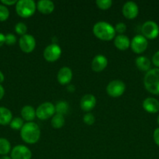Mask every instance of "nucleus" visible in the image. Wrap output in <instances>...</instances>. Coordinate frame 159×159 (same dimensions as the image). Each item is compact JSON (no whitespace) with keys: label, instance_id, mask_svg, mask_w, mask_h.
I'll use <instances>...</instances> for the list:
<instances>
[{"label":"nucleus","instance_id":"nucleus-6","mask_svg":"<svg viewBox=\"0 0 159 159\" xmlns=\"http://www.w3.org/2000/svg\"><path fill=\"white\" fill-rule=\"evenodd\" d=\"M126 90V85L121 80H113L109 82L106 88V91L108 96L112 97H119L124 93Z\"/></svg>","mask_w":159,"mask_h":159},{"label":"nucleus","instance_id":"nucleus-18","mask_svg":"<svg viewBox=\"0 0 159 159\" xmlns=\"http://www.w3.org/2000/svg\"><path fill=\"white\" fill-rule=\"evenodd\" d=\"M114 44L115 48L120 51H126L130 47V40L127 36L124 34H119L115 37Z\"/></svg>","mask_w":159,"mask_h":159},{"label":"nucleus","instance_id":"nucleus-9","mask_svg":"<svg viewBox=\"0 0 159 159\" xmlns=\"http://www.w3.org/2000/svg\"><path fill=\"white\" fill-rule=\"evenodd\" d=\"M130 47L132 51L136 54H142L147 50L148 47L147 39L143 35H136L130 41Z\"/></svg>","mask_w":159,"mask_h":159},{"label":"nucleus","instance_id":"nucleus-7","mask_svg":"<svg viewBox=\"0 0 159 159\" xmlns=\"http://www.w3.org/2000/svg\"><path fill=\"white\" fill-rule=\"evenodd\" d=\"M142 34L143 36L149 40H154L157 38L159 35V26L155 22L149 21L145 22L142 26Z\"/></svg>","mask_w":159,"mask_h":159},{"label":"nucleus","instance_id":"nucleus-19","mask_svg":"<svg viewBox=\"0 0 159 159\" xmlns=\"http://www.w3.org/2000/svg\"><path fill=\"white\" fill-rule=\"evenodd\" d=\"M22 119L27 122H31L36 117V110L33 107L30 105L24 106L21 110Z\"/></svg>","mask_w":159,"mask_h":159},{"label":"nucleus","instance_id":"nucleus-23","mask_svg":"<svg viewBox=\"0 0 159 159\" xmlns=\"http://www.w3.org/2000/svg\"><path fill=\"white\" fill-rule=\"evenodd\" d=\"M11 144L6 138H0V155H6L10 152Z\"/></svg>","mask_w":159,"mask_h":159},{"label":"nucleus","instance_id":"nucleus-34","mask_svg":"<svg viewBox=\"0 0 159 159\" xmlns=\"http://www.w3.org/2000/svg\"><path fill=\"white\" fill-rule=\"evenodd\" d=\"M1 2L5 6H12V5L17 4V1L16 0H2Z\"/></svg>","mask_w":159,"mask_h":159},{"label":"nucleus","instance_id":"nucleus-11","mask_svg":"<svg viewBox=\"0 0 159 159\" xmlns=\"http://www.w3.org/2000/svg\"><path fill=\"white\" fill-rule=\"evenodd\" d=\"M32 153L27 147L24 145H17L12 149V159H31Z\"/></svg>","mask_w":159,"mask_h":159},{"label":"nucleus","instance_id":"nucleus-31","mask_svg":"<svg viewBox=\"0 0 159 159\" xmlns=\"http://www.w3.org/2000/svg\"><path fill=\"white\" fill-rule=\"evenodd\" d=\"M114 28L115 32L118 33L119 34H123V33L126 30V26L124 23H118Z\"/></svg>","mask_w":159,"mask_h":159},{"label":"nucleus","instance_id":"nucleus-15","mask_svg":"<svg viewBox=\"0 0 159 159\" xmlns=\"http://www.w3.org/2000/svg\"><path fill=\"white\" fill-rule=\"evenodd\" d=\"M73 79V71L69 67H62L60 68L57 75L58 82L61 85H67Z\"/></svg>","mask_w":159,"mask_h":159},{"label":"nucleus","instance_id":"nucleus-25","mask_svg":"<svg viewBox=\"0 0 159 159\" xmlns=\"http://www.w3.org/2000/svg\"><path fill=\"white\" fill-rule=\"evenodd\" d=\"M23 125H24L23 120L20 117L12 118L10 124H9L10 127L12 129H13V130H21V128L23 127Z\"/></svg>","mask_w":159,"mask_h":159},{"label":"nucleus","instance_id":"nucleus-35","mask_svg":"<svg viewBox=\"0 0 159 159\" xmlns=\"http://www.w3.org/2000/svg\"><path fill=\"white\" fill-rule=\"evenodd\" d=\"M5 43V35L0 33V48Z\"/></svg>","mask_w":159,"mask_h":159},{"label":"nucleus","instance_id":"nucleus-26","mask_svg":"<svg viewBox=\"0 0 159 159\" xmlns=\"http://www.w3.org/2000/svg\"><path fill=\"white\" fill-rule=\"evenodd\" d=\"M96 5L99 9L106 10L112 6V0H97Z\"/></svg>","mask_w":159,"mask_h":159},{"label":"nucleus","instance_id":"nucleus-12","mask_svg":"<svg viewBox=\"0 0 159 159\" xmlns=\"http://www.w3.org/2000/svg\"><path fill=\"white\" fill-rule=\"evenodd\" d=\"M123 16L126 19L129 20H133L137 16L139 13V8L136 2L132 1L126 2L123 6L122 9Z\"/></svg>","mask_w":159,"mask_h":159},{"label":"nucleus","instance_id":"nucleus-39","mask_svg":"<svg viewBox=\"0 0 159 159\" xmlns=\"http://www.w3.org/2000/svg\"><path fill=\"white\" fill-rule=\"evenodd\" d=\"M157 124H159V115H158V116H157Z\"/></svg>","mask_w":159,"mask_h":159},{"label":"nucleus","instance_id":"nucleus-4","mask_svg":"<svg viewBox=\"0 0 159 159\" xmlns=\"http://www.w3.org/2000/svg\"><path fill=\"white\" fill-rule=\"evenodd\" d=\"M36 8V3L33 0H19L16 4L17 13L23 18H28L34 15Z\"/></svg>","mask_w":159,"mask_h":159},{"label":"nucleus","instance_id":"nucleus-13","mask_svg":"<svg viewBox=\"0 0 159 159\" xmlns=\"http://www.w3.org/2000/svg\"><path fill=\"white\" fill-rule=\"evenodd\" d=\"M97 103L96 98L92 94H86L81 98L80 106V108L85 112H90L95 107Z\"/></svg>","mask_w":159,"mask_h":159},{"label":"nucleus","instance_id":"nucleus-5","mask_svg":"<svg viewBox=\"0 0 159 159\" xmlns=\"http://www.w3.org/2000/svg\"><path fill=\"white\" fill-rule=\"evenodd\" d=\"M55 109L54 104L50 102H45L41 104L36 110V116L39 120H45L55 115Z\"/></svg>","mask_w":159,"mask_h":159},{"label":"nucleus","instance_id":"nucleus-20","mask_svg":"<svg viewBox=\"0 0 159 159\" xmlns=\"http://www.w3.org/2000/svg\"><path fill=\"white\" fill-rule=\"evenodd\" d=\"M136 66L142 71H148L151 68V61L144 56H140L135 60Z\"/></svg>","mask_w":159,"mask_h":159},{"label":"nucleus","instance_id":"nucleus-36","mask_svg":"<svg viewBox=\"0 0 159 159\" xmlns=\"http://www.w3.org/2000/svg\"><path fill=\"white\" fill-rule=\"evenodd\" d=\"M4 94H5L4 88L2 87V85H0V100L2 99V97L4 96Z\"/></svg>","mask_w":159,"mask_h":159},{"label":"nucleus","instance_id":"nucleus-1","mask_svg":"<svg viewBox=\"0 0 159 159\" xmlns=\"http://www.w3.org/2000/svg\"><path fill=\"white\" fill-rule=\"evenodd\" d=\"M20 137L22 140L27 144H36L41 137L40 127L36 123H26L20 130Z\"/></svg>","mask_w":159,"mask_h":159},{"label":"nucleus","instance_id":"nucleus-2","mask_svg":"<svg viewBox=\"0 0 159 159\" xmlns=\"http://www.w3.org/2000/svg\"><path fill=\"white\" fill-rule=\"evenodd\" d=\"M93 33L97 38L104 41H109L115 37V28L107 22L100 21L93 26Z\"/></svg>","mask_w":159,"mask_h":159},{"label":"nucleus","instance_id":"nucleus-29","mask_svg":"<svg viewBox=\"0 0 159 159\" xmlns=\"http://www.w3.org/2000/svg\"><path fill=\"white\" fill-rule=\"evenodd\" d=\"M84 124H86L87 125H93L95 122V117L92 113H87L84 116Z\"/></svg>","mask_w":159,"mask_h":159},{"label":"nucleus","instance_id":"nucleus-10","mask_svg":"<svg viewBox=\"0 0 159 159\" xmlns=\"http://www.w3.org/2000/svg\"><path fill=\"white\" fill-rule=\"evenodd\" d=\"M19 45L22 51L25 53H31L36 47L35 38L31 34L21 36L19 40Z\"/></svg>","mask_w":159,"mask_h":159},{"label":"nucleus","instance_id":"nucleus-17","mask_svg":"<svg viewBox=\"0 0 159 159\" xmlns=\"http://www.w3.org/2000/svg\"><path fill=\"white\" fill-rule=\"evenodd\" d=\"M37 9L41 13L48 15L54 11L55 4L50 0H40L37 3Z\"/></svg>","mask_w":159,"mask_h":159},{"label":"nucleus","instance_id":"nucleus-8","mask_svg":"<svg viewBox=\"0 0 159 159\" xmlns=\"http://www.w3.org/2000/svg\"><path fill=\"white\" fill-rule=\"evenodd\" d=\"M62 54V49L56 43H51L45 48L43 56L48 62H54L60 57Z\"/></svg>","mask_w":159,"mask_h":159},{"label":"nucleus","instance_id":"nucleus-27","mask_svg":"<svg viewBox=\"0 0 159 159\" xmlns=\"http://www.w3.org/2000/svg\"><path fill=\"white\" fill-rule=\"evenodd\" d=\"M15 31L17 34L19 35L23 36L26 34V31H27V27H26V24L24 23H17L15 26Z\"/></svg>","mask_w":159,"mask_h":159},{"label":"nucleus","instance_id":"nucleus-38","mask_svg":"<svg viewBox=\"0 0 159 159\" xmlns=\"http://www.w3.org/2000/svg\"><path fill=\"white\" fill-rule=\"evenodd\" d=\"M0 159H12V158L9 156H6V155H3V156H2L1 158H0Z\"/></svg>","mask_w":159,"mask_h":159},{"label":"nucleus","instance_id":"nucleus-14","mask_svg":"<svg viewBox=\"0 0 159 159\" xmlns=\"http://www.w3.org/2000/svg\"><path fill=\"white\" fill-rule=\"evenodd\" d=\"M108 65V59L103 54H98L93 58L91 62V68L94 71L100 72L105 69Z\"/></svg>","mask_w":159,"mask_h":159},{"label":"nucleus","instance_id":"nucleus-22","mask_svg":"<svg viewBox=\"0 0 159 159\" xmlns=\"http://www.w3.org/2000/svg\"><path fill=\"white\" fill-rule=\"evenodd\" d=\"M51 127L55 129H59L63 127L65 124V118L63 115L58 114V113L54 115L51 118Z\"/></svg>","mask_w":159,"mask_h":159},{"label":"nucleus","instance_id":"nucleus-24","mask_svg":"<svg viewBox=\"0 0 159 159\" xmlns=\"http://www.w3.org/2000/svg\"><path fill=\"white\" fill-rule=\"evenodd\" d=\"M55 113L58 114L63 115L67 113L69 110V105L65 101H59L56 103L55 106Z\"/></svg>","mask_w":159,"mask_h":159},{"label":"nucleus","instance_id":"nucleus-37","mask_svg":"<svg viewBox=\"0 0 159 159\" xmlns=\"http://www.w3.org/2000/svg\"><path fill=\"white\" fill-rule=\"evenodd\" d=\"M4 79H5L4 75H3V73L0 71V84H1L2 82H3Z\"/></svg>","mask_w":159,"mask_h":159},{"label":"nucleus","instance_id":"nucleus-28","mask_svg":"<svg viewBox=\"0 0 159 159\" xmlns=\"http://www.w3.org/2000/svg\"><path fill=\"white\" fill-rule=\"evenodd\" d=\"M9 16V11L5 5H0V21H5Z\"/></svg>","mask_w":159,"mask_h":159},{"label":"nucleus","instance_id":"nucleus-3","mask_svg":"<svg viewBox=\"0 0 159 159\" xmlns=\"http://www.w3.org/2000/svg\"><path fill=\"white\" fill-rule=\"evenodd\" d=\"M143 84L149 93L159 95V68H153L147 71L143 78Z\"/></svg>","mask_w":159,"mask_h":159},{"label":"nucleus","instance_id":"nucleus-32","mask_svg":"<svg viewBox=\"0 0 159 159\" xmlns=\"http://www.w3.org/2000/svg\"><path fill=\"white\" fill-rule=\"evenodd\" d=\"M152 62L157 68H159V51H157L152 57Z\"/></svg>","mask_w":159,"mask_h":159},{"label":"nucleus","instance_id":"nucleus-21","mask_svg":"<svg viewBox=\"0 0 159 159\" xmlns=\"http://www.w3.org/2000/svg\"><path fill=\"white\" fill-rule=\"evenodd\" d=\"M12 120V114L9 109L6 107H0V124L6 126L10 124Z\"/></svg>","mask_w":159,"mask_h":159},{"label":"nucleus","instance_id":"nucleus-33","mask_svg":"<svg viewBox=\"0 0 159 159\" xmlns=\"http://www.w3.org/2000/svg\"><path fill=\"white\" fill-rule=\"evenodd\" d=\"M153 138H154L155 144L157 146H159V127H157V128L154 130V134H153Z\"/></svg>","mask_w":159,"mask_h":159},{"label":"nucleus","instance_id":"nucleus-16","mask_svg":"<svg viewBox=\"0 0 159 159\" xmlns=\"http://www.w3.org/2000/svg\"><path fill=\"white\" fill-rule=\"evenodd\" d=\"M143 108L149 113H156L159 111V101L153 97H148L143 102Z\"/></svg>","mask_w":159,"mask_h":159},{"label":"nucleus","instance_id":"nucleus-30","mask_svg":"<svg viewBox=\"0 0 159 159\" xmlns=\"http://www.w3.org/2000/svg\"><path fill=\"white\" fill-rule=\"evenodd\" d=\"M17 42V37L14 34H8L5 36V43L7 45H14Z\"/></svg>","mask_w":159,"mask_h":159}]
</instances>
